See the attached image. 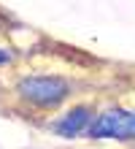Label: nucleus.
Returning a JSON list of instances; mask_svg holds the SVG:
<instances>
[{
    "label": "nucleus",
    "instance_id": "f257e3e1",
    "mask_svg": "<svg viewBox=\"0 0 135 149\" xmlns=\"http://www.w3.org/2000/svg\"><path fill=\"white\" fill-rule=\"evenodd\" d=\"M11 95L30 111H57L70 100L73 81L62 73H19L11 84Z\"/></svg>",
    "mask_w": 135,
    "mask_h": 149
},
{
    "label": "nucleus",
    "instance_id": "f03ea898",
    "mask_svg": "<svg viewBox=\"0 0 135 149\" xmlns=\"http://www.w3.org/2000/svg\"><path fill=\"white\" fill-rule=\"evenodd\" d=\"M95 117H97L95 106H89V103H73L62 114H57L46 127L54 136L65 138V141H76V138H87V130L95 122Z\"/></svg>",
    "mask_w": 135,
    "mask_h": 149
},
{
    "label": "nucleus",
    "instance_id": "7ed1b4c3",
    "mask_svg": "<svg viewBox=\"0 0 135 149\" xmlns=\"http://www.w3.org/2000/svg\"><path fill=\"white\" fill-rule=\"evenodd\" d=\"M127 130H130V109L124 106H108L97 111L95 122L87 130L89 141H122L127 144Z\"/></svg>",
    "mask_w": 135,
    "mask_h": 149
},
{
    "label": "nucleus",
    "instance_id": "20e7f679",
    "mask_svg": "<svg viewBox=\"0 0 135 149\" xmlns=\"http://www.w3.org/2000/svg\"><path fill=\"white\" fill-rule=\"evenodd\" d=\"M14 60H16V54H14L11 49H8V46H0V68H3V65H11Z\"/></svg>",
    "mask_w": 135,
    "mask_h": 149
},
{
    "label": "nucleus",
    "instance_id": "39448f33",
    "mask_svg": "<svg viewBox=\"0 0 135 149\" xmlns=\"http://www.w3.org/2000/svg\"><path fill=\"white\" fill-rule=\"evenodd\" d=\"M127 144H135V109H130V130H127Z\"/></svg>",
    "mask_w": 135,
    "mask_h": 149
}]
</instances>
